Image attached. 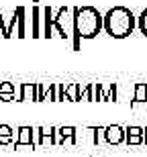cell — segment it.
I'll return each instance as SVG.
<instances>
[{"instance_id": "7402d4cb", "label": "cell", "mask_w": 147, "mask_h": 157, "mask_svg": "<svg viewBox=\"0 0 147 157\" xmlns=\"http://www.w3.org/2000/svg\"><path fill=\"white\" fill-rule=\"evenodd\" d=\"M43 100H47V92H45V86L39 84V102H43Z\"/></svg>"}, {"instance_id": "52a82bcc", "label": "cell", "mask_w": 147, "mask_h": 157, "mask_svg": "<svg viewBox=\"0 0 147 157\" xmlns=\"http://www.w3.org/2000/svg\"><path fill=\"white\" fill-rule=\"evenodd\" d=\"M18 102H39V84H21Z\"/></svg>"}, {"instance_id": "8992f818", "label": "cell", "mask_w": 147, "mask_h": 157, "mask_svg": "<svg viewBox=\"0 0 147 157\" xmlns=\"http://www.w3.org/2000/svg\"><path fill=\"white\" fill-rule=\"evenodd\" d=\"M104 141L108 145H121V143H125V128L121 124H108L104 128Z\"/></svg>"}, {"instance_id": "603a6c76", "label": "cell", "mask_w": 147, "mask_h": 157, "mask_svg": "<svg viewBox=\"0 0 147 157\" xmlns=\"http://www.w3.org/2000/svg\"><path fill=\"white\" fill-rule=\"evenodd\" d=\"M143 137H145V145H147V127L143 128Z\"/></svg>"}, {"instance_id": "3957f363", "label": "cell", "mask_w": 147, "mask_h": 157, "mask_svg": "<svg viewBox=\"0 0 147 157\" xmlns=\"http://www.w3.org/2000/svg\"><path fill=\"white\" fill-rule=\"evenodd\" d=\"M43 37H45V39H51V37L65 39V35L61 33V29H59L57 23H55L51 6H45V8H43Z\"/></svg>"}, {"instance_id": "30bf717a", "label": "cell", "mask_w": 147, "mask_h": 157, "mask_svg": "<svg viewBox=\"0 0 147 157\" xmlns=\"http://www.w3.org/2000/svg\"><path fill=\"white\" fill-rule=\"evenodd\" d=\"M14 94H17V86L12 82H2L0 84V100L2 102H10L14 98Z\"/></svg>"}, {"instance_id": "4fadbf2b", "label": "cell", "mask_w": 147, "mask_h": 157, "mask_svg": "<svg viewBox=\"0 0 147 157\" xmlns=\"http://www.w3.org/2000/svg\"><path fill=\"white\" fill-rule=\"evenodd\" d=\"M0 145H14V133L8 124H0Z\"/></svg>"}, {"instance_id": "8fae6325", "label": "cell", "mask_w": 147, "mask_h": 157, "mask_svg": "<svg viewBox=\"0 0 147 157\" xmlns=\"http://www.w3.org/2000/svg\"><path fill=\"white\" fill-rule=\"evenodd\" d=\"M57 135H59V143L70 141L72 145H76V128H74V127H61V128H57Z\"/></svg>"}, {"instance_id": "5bb4252c", "label": "cell", "mask_w": 147, "mask_h": 157, "mask_svg": "<svg viewBox=\"0 0 147 157\" xmlns=\"http://www.w3.org/2000/svg\"><path fill=\"white\" fill-rule=\"evenodd\" d=\"M80 92H82V86H80V84H68V86H65V100L80 102Z\"/></svg>"}, {"instance_id": "277c9868", "label": "cell", "mask_w": 147, "mask_h": 157, "mask_svg": "<svg viewBox=\"0 0 147 157\" xmlns=\"http://www.w3.org/2000/svg\"><path fill=\"white\" fill-rule=\"evenodd\" d=\"M35 135H37V128L33 127H18L17 128V139H14V147H33L35 149L37 147V139H35Z\"/></svg>"}, {"instance_id": "ffe728a7", "label": "cell", "mask_w": 147, "mask_h": 157, "mask_svg": "<svg viewBox=\"0 0 147 157\" xmlns=\"http://www.w3.org/2000/svg\"><path fill=\"white\" fill-rule=\"evenodd\" d=\"M47 100H51V102H57V84H49Z\"/></svg>"}, {"instance_id": "ba28073f", "label": "cell", "mask_w": 147, "mask_h": 157, "mask_svg": "<svg viewBox=\"0 0 147 157\" xmlns=\"http://www.w3.org/2000/svg\"><path fill=\"white\" fill-rule=\"evenodd\" d=\"M51 143V145H57L59 143V137H57V128L55 127H37V147L43 145V143Z\"/></svg>"}, {"instance_id": "7c38bea8", "label": "cell", "mask_w": 147, "mask_h": 157, "mask_svg": "<svg viewBox=\"0 0 147 157\" xmlns=\"http://www.w3.org/2000/svg\"><path fill=\"white\" fill-rule=\"evenodd\" d=\"M147 104V84H137L135 94H133V106Z\"/></svg>"}, {"instance_id": "7a4b0ae2", "label": "cell", "mask_w": 147, "mask_h": 157, "mask_svg": "<svg viewBox=\"0 0 147 157\" xmlns=\"http://www.w3.org/2000/svg\"><path fill=\"white\" fill-rule=\"evenodd\" d=\"M135 25L137 18L127 6H114L104 14V31L112 39H125L133 35Z\"/></svg>"}, {"instance_id": "6da1fadb", "label": "cell", "mask_w": 147, "mask_h": 157, "mask_svg": "<svg viewBox=\"0 0 147 157\" xmlns=\"http://www.w3.org/2000/svg\"><path fill=\"white\" fill-rule=\"evenodd\" d=\"M104 29V17L94 6H76L74 8V51H80L82 39H94Z\"/></svg>"}, {"instance_id": "e0dca14e", "label": "cell", "mask_w": 147, "mask_h": 157, "mask_svg": "<svg viewBox=\"0 0 147 157\" xmlns=\"http://www.w3.org/2000/svg\"><path fill=\"white\" fill-rule=\"evenodd\" d=\"M86 100V102H94V84H88L86 88H82L80 92V102Z\"/></svg>"}, {"instance_id": "2e32d148", "label": "cell", "mask_w": 147, "mask_h": 157, "mask_svg": "<svg viewBox=\"0 0 147 157\" xmlns=\"http://www.w3.org/2000/svg\"><path fill=\"white\" fill-rule=\"evenodd\" d=\"M41 12L43 10L39 6H33V37H43V33L39 31V21H41L39 14H41Z\"/></svg>"}, {"instance_id": "d6986e66", "label": "cell", "mask_w": 147, "mask_h": 157, "mask_svg": "<svg viewBox=\"0 0 147 157\" xmlns=\"http://www.w3.org/2000/svg\"><path fill=\"white\" fill-rule=\"evenodd\" d=\"M137 25H139V31L147 37V8H143V12L137 17Z\"/></svg>"}, {"instance_id": "5b68a950", "label": "cell", "mask_w": 147, "mask_h": 157, "mask_svg": "<svg viewBox=\"0 0 147 157\" xmlns=\"http://www.w3.org/2000/svg\"><path fill=\"white\" fill-rule=\"evenodd\" d=\"M117 100V84H94V102H114Z\"/></svg>"}, {"instance_id": "9c48e42d", "label": "cell", "mask_w": 147, "mask_h": 157, "mask_svg": "<svg viewBox=\"0 0 147 157\" xmlns=\"http://www.w3.org/2000/svg\"><path fill=\"white\" fill-rule=\"evenodd\" d=\"M125 143L127 145H141V143H145V137H143V128L141 127H127L125 128Z\"/></svg>"}, {"instance_id": "ac0fdd59", "label": "cell", "mask_w": 147, "mask_h": 157, "mask_svg": "<svg viewBox=\"0 0 147 157\" xmlns=\"http://www.w3.org/2000/svg\"><path fill=\"white\" fill-rule=\"evenodd\" d=\"M17 12H18V39H23L25 37V8L23 6H18L17 8Z\"/></svg>"}, {"instance_id": "9a60e30c", "label": "cell", "mask_w": 147, "mask_h": 157, "mask_svg": "<svg viewBox=\"0 0 147 157\" xmlns=\"http://www.w3.org/2000/svg\"><path fill=\"white\" fill-rule=\"evenodd\" d=\"M65 17H68V8L65 6H61L57 10V14H55V23H57V27L61 29V33L65 35V39L70 37V33H68V27H65Z\"/></svg>"}, {"instance_id": "44dd1931", "label": "cell", "mask_w": 147, "mask_h": 157, "mask_svg": "<svg viewBox=\"0 0 147 157\" xmlns=\"http://www.w3.org/2000/svg\"><path fill=\"white\" fill-rule=\"evenodd\" d=\"M65 100V86L64 84H57V102Z\"/></svg>"}]
</instances>
